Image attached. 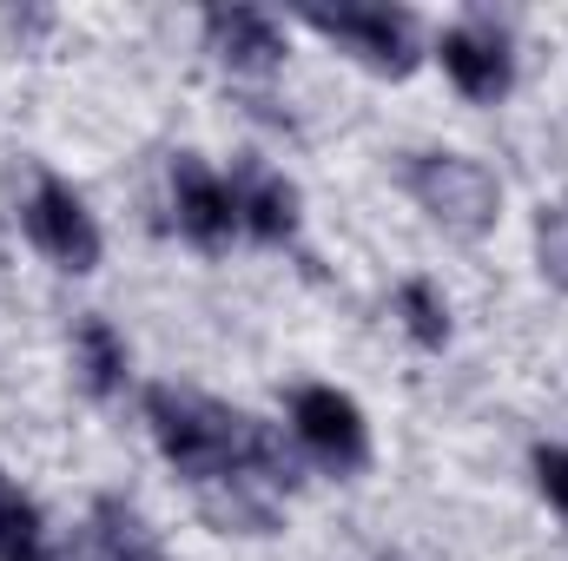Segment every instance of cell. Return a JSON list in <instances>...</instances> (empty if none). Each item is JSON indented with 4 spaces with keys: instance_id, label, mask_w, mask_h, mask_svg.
<instances>
[{
    "instance_id": "9c48e42d",
    "label": "cell",
    "mask_w": 568,
    "mask_h": 561,
    "mask_svg": "<svg viewBox=\"0 0 568 561\" xmlns=\"http://www.w3.org/2000/svg\"><path fill=\"white\" fill-rule=\"evenodd\" d=\"M232 205H239V232H252L258 245H284L297 232V185L265 159H239L232 165Z\"/></svg>"
},
{
    "instance_id": "7c38bea8",
    "label": "cell",
    "mask_w": 568,
    "mask_h": 561,
    "mask_svg": "<svg viewBox=\"0 0 568 561\" xmlns=\"http://www.w3.org/2000/svg\"><path fill=\"white\" fill-rule=\"evenodd\" d=\"M73 370H80V384H87V397H120L126 390V370H133V357H126V337L93 310V317H80L73 324Z\"/></svg>"
},
{
    "instance_id": "4fadbf2b",
    "label": "cell",
    "mask_w": 568,
    "mask_h": 561,
    "mask_svg": "<svg viewBox=\"0 0 568 561\" xmlns=\"http://www.w3.org/2000/svg\"><path fill=\"white\" fill-rule=\"evenodd\" d=\"M0 561H60L40 509H33V496L7 469H0Z\"/></svg>"
},
{
    "instance_id": "5b68a950",
    "label": "cell",
    "mask_w": 568,
    "mask_h": 561,
    "mask_svg": "<svg viewBox=\"0 0 568 561\" xmlns=\"http://www.w3.org/2000/svg\"><path fill=\"white\" fill-rule=\"evenodd\" d=\"M291 429H297V442H304L331 476L371 469V422H364V410H357L344 390H331V384L291 390Z\"/></svg>"
},
{
    "instance_id": "6da1fadb",
    "label": "cell",
    "mask_w": 568,
    "mask_h": 561,
    "mask_svg": "<svg viewBox=\"0 0 568 561\" xmlns=\"http://www.w3.org/2000/svg\"><path fill=\"white\" fill-rule=\"evenodd\" d=\"M145 422H152V442L165 449V462L205 489V482H225V476H245L272 496H291L304 482L297 469V449L284 442L272 422L239 417L232 404H212L199 390H179V384H152L145 390Z\"/></svg>"
},
{
    "instance_id": "ba28073f",
    "label": "cell",
    "mask_w": 568,
    "mask_h": 561,
    "mask_svg": "<svg viewBox=\"0 0 568 561\" xmlns=\"http://www.w3.org/2000/svg\"><path fill=\"white\" fill-rule=\"evenodd\" d=\"M205 47L225 73L239 80H265L284 67V27L265 7H205Z\"/></svg>"
},
{
    "instance_id": "7a4b0ae2",
    "label": "cell",
    "mask_w": 568,
    "mask_h": 561,
    "mask_svg": "<svg viewBox=\"0 0 568 561\" xmlns=\"http://www.w3.org/2000/svg\"><path fill=\"white\" fill-rule=\"evenodd\" d=\"M404 185H410V198L424 205L429 218H436L443 232H456V238H483V232H496V218H503V185H496V172H489L483 159H463V152H417L410 172H404Z\"/></svg>"
},
{
    "instance_id": "277c9868",
    "label": "cell",
    "mask_w": 568,
    "mask_h": 561,
    "mask_svg": "<svg viewBox=\"0 0 568 561\" xmlns=\"http://www.w3.org/2000/svg\"><path fill=\"white\" fill-rule=\"evenodd\" d=\"M20 232H27V245L53 265V272H73V278H87V272H100V225H93V212H87V198L67 185V178H53V172H40L33 178V192H27V205H20Z\"/></svg>"
},
{
    "instance_id": "5bb4252c",
    "label": "cell",
    "mask_w": 568,
    "mask_h": 561,
    "mask_svg": "<svg viewBox=\"0 0 568 561\" xmlns=\"http://www.w3.org/2000/svg\"><path fill=\"white\" fill-rule=\"evenodd\" d=\"M397 317H404V330H410L417 350H443L449 344V304H443V290L429 278L397 284Z\"/></svg>"
},
{
    "instance_id": "2e32d148",
    "label": "cell",
    "mask_w": 568,
    "mask_h": 561,
    "mask_svg": "<svg viewBox=\"0 0 568 561\" xmlns=\"http://www.w3.org/2000/svg\"><path fill=\"white\" fill-rule=\"evenodd\" d=\"M529 462H536V482H542V496H549V502L568 516V449H536Z\"/></svg>"
},
{
    "instance_id": "9a60e30c",
    "label": "cell",
    "mask_w": 568,
    "mask_h": 561,
    "mask_svg": "<svg viewBox=\"0 0 568 561\" xmlns=\"http://www.w3.org/2000/svg\"><path fill=\"white\" fill-rule=\"evenodd\" d=\"M536 258H542V278L568 290V205H542V218H536Z\"/></svg>"
},
{
    "instance_id": "8fae6325",
    "label": "cell",
    "mask_w": 568,
    "mask_h": 561,
    "mask_svg": "<svg viewBox=\"0 0 568 561\" xmlns=\"http://www.w3.org/2000/svg\"><path fill=\"white\" fill-rule=\"evenodd\" d=\"M192 496H199V516H205L212 529H225V536H272V529H278V496L258 489V482H245V476L205 482V489H192Z\"/></svg>"
},
{
    "instance_id": "3957f363",
    "label": "cell",
    "mask_w": 568,
    "mask_h": 561,
    "mask_svg": "<svg viewBox=\"0 0 568 561\" xmlns=\"http://www.w3.org/2000/svg\"><path fill=\"white\" fill-rule=\"evenodd\" d=\"M297 20L324 40H337L344 53H357L371 73L404 80L424 53H417V20L404 7H371V0H344V7H297Z\"/></svg>"
},
{
    "instance_id": "52a82bcc",
    "label": "cell",
    "mask_w": 568,
    "mask_h": 561,
    "mask_svg": "<svg viewBox=\"0 0 568 561\" xmlns=\"http://www.w3.org/2000/svg\"><path fill=\"white\" fill-rule=\"evenodd\" d=\"M172 212H179V232H185L199 252H225L232 232H239L232 185H225L199 152H179V159H172Z\"/></svg>"
},
{
    "instance_id": "8992f818",
    "label": "cell",
    "mask_w": 568,
    "mask_h": 561,
    "mask_svg": "<svg viewBox=\"0 0 568 561\" xmlns=\"http://www.w3.org/2000/svg\"><path fill=\"white\" fill-rule=\"evenodd\" d=\"M436 60H443V73L456 80V93H463V100H476V106H496V100L516 86L509 33H503L489 13H469V20L443 27V40H436Z\"/></svg>"
},
{
    "instance_id": "30bf717a",
    "label": "cell",
    "mask_w": 568,
    "mask_h": 561,
    "mask_svg": "<svg viewBox=\"0 0 568 561\" xmlns=\"http://www.w3.org/2000/svg\"><path fill=\"white\" fill-rule=\"evenodd\" d=\"M80 561H165V549H159V529L145 522L126 496H100L87 509Z\"/></svg>"
}]
</instances>
